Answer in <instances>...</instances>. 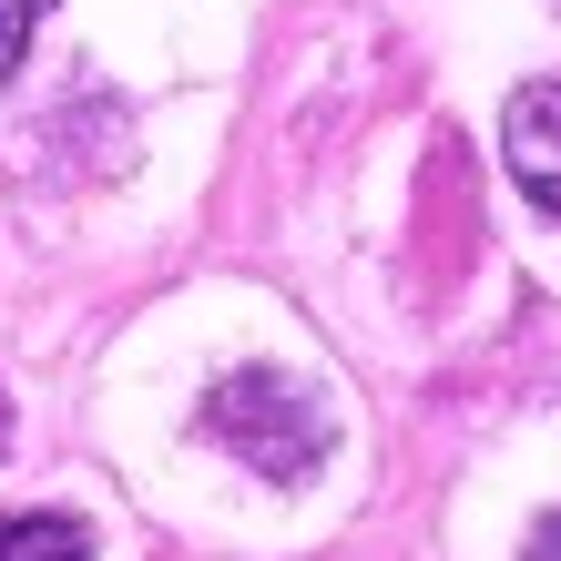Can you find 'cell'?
<instances>
[{"label":"cell","instance_id":"6da1fadb","mask_svg":"<svg viewBox=\"0 0 561 561\" xmlns=\"http://www.w3.org/2000/svg\"><path fill=\"white\" fill-rule=\"evenodd\" d=\"M205 428L236 459H255L266 480H307L317 459H327V419H317L307 388H286V378H225L215 409H205Z\"/></svg>","mask_w":561,"mask_h":561},{"label":"cell","instance_id":"7a4b0ae2","mask_svg":"<svg viewBox=\"0 0 561 561\" xmlns=\"http://www.w3.org/2000/svg\"><path fill=\"white\" fill-rule=\"evenodd\" d=\"M501 153H511V184L531 194L541 215H561V82H520V92H511Z\"/></svg>","mask_w":561,"mask_h":561},{"label":"cell","instance_id":"3957f363","mask_svg":"<svg viewBox=\"0 0 561 561\" xmlns=\"http://www.w3.org/2000/svg\"><path fill=\"white\" fill-rule=\"evenodd\" d=\"M0 561H92V531L72 511H11L0 520Z\"/></svg>","mask_w":561,"mask_h":561},{"label":"cell","instance_id":"277c9868","mask_svg":"<svg viewBox=\"0 0 561 561\" xmlns=\"http://www.w3.org/2000/svg\"><path fill=\"white\" fill-rule=\"evenodd\" d=\"M42 11H51V0H0V82L21 72V51H31V31H42Z\"/></svg>","mask_w":561,"mask_h":561},{"label":"cell","instance_id":"5b68a950","mask_svg":"<svg viewBox=\"0 0 561 561\" xmlns=\"http://www.w3.org/2000/svg\"><path fill=\"white\" fill-rule=\"evenodd\" d=\"M520 561H561V520H541V531H531V551H520Z\"/></svg>","mask_w":561,"mask_h":561}]
</instances>
